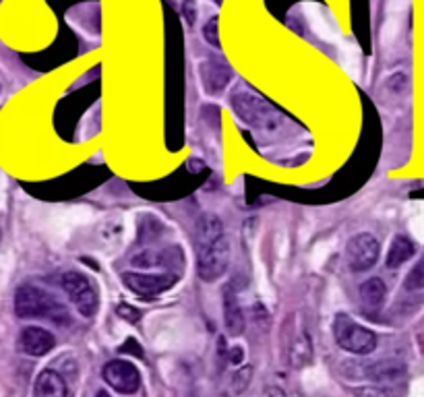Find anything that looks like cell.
<instances>
[{"label": "cell", "mask_w": 424, "mask_h": 397, "mask_svg": "<svg viewBox=\"0 0 424 397\" xmlns=\"http://www.w3.org/2000/svg\"><path fill=\"white\" fill-rule=\"evenodd\" d=\"M230 259V245L222 222L213 213H205L197 222V271L205 281L220 279Z\"/></svg>", "instance_id": "6da1fadb"}, {"label": "cell", "mask_w": 424, "mask_h": 397, "mask_svg": "<svg viewBox=\"0 0 424 397\" xmlns=\"http://www.w3.org/2000/svg\"><path fill=\"white\" fill-rule=\"evenodd\" d=\"M15 312L19 319H48L54 325H69L71 317L64 304H60L50 292L25 283L15 292Z\"/></svg>", "instance_id": "7a4b0ae2"}, {"label": "cell", "mask_w": 424, "mask_h": 397, "mask_svg": "<svg viewBox=\"0 0 424 397\" xmlns=\"http://www.w3.org/2000/svg\"><path fill=\"white\" fill-rule=\"evenodd\" d=\"M230 104L236 112V116L259 131H274L282 125V114L259 94H255L249 87H238L230 96Z\"/></svg>", "instance_id": "3957f363"}, {"label": "cell", "mask_w": 424, "mask_h": 397, "mask_svg": "<svg viewBox=\"0 0 424 397\" xmlns=\"http://www.w3.org/2000/svg\"><path fill=\"white\" fill-rule=\"evenodd\" d=\"M333 335H335V342L342 350L356 354V356H366V354L375 352V348H377V335L369 327L356 323L346 312H339L335 317Z\"/></svg>", "instance_id": "277c9868"}, {"label": "cell", "mask_w": 424, "mask_h": 397, "mask_svg": "<svg viewBox=\"0 0 424 397\" xmlns=\"http://www.w3.org/2000/svg\"><path fill=\"white\" fill-rule=\"evenodd\" d=\"M60 285L81 317L91 319L98 312V308H100L98 288L94 285V281L87 275H83L79 271H69L60 277Z\"/></svg>", "instance_id": "5b68a950"}, {"label": "cell", "mask_w": 424, "mask_h": 397, "mask_svg": "<svg viewBox=\"0 0 424 397\" xmlns=\"http://www.w3.org/2000/svg\"><path fill=\"white\" fill-rule=\"evenodd\" d=\"M176 281L178 277L172 273H135V271L123 273V283L135 296H139L141 300H147V302L157 300V296L174 288Z\"/></svg>", "instance_id": "8992f818"}, {"label": "cell", "mask_w": 424, "mask_h": 397, "mask_svg": "<svg viewBox=\"0 0 424 397\" xmlns=\"http://www.w3.org/2000/svg\"><path fill=\"white\" fill-rule=\"evenodd\" d=\"M381 245L373 234H356L346 245V261L348 267L356 273L373 269L379 261Z\"/></svg>", "instance_id": "52a82bcc"}, {"label": "cell", "mask_w": 424, "mask_h": 397, "mask_svg": "<svg viewBox=\"0 0 424 397\" xmlns=\"http://www.w3.org/2000/svg\"><path fill=\"white\" fill-rule=\"evenodd\" d=\"M104 381L123 396H133L141 387V373L131 360H110L104 371Z\"/></svg>", "instance_id": "ba28073f"}, {"label": "cell", "mask_w": 424, "mask_h": 397, "mask_svg": "<svg viewBox=\"0 0 424 397\" xmlns=\"http://www.w3.org/2000/svg\"><path fill=\"white\" fill-rule=\"evenodd\" d=\"M406 364L402 360H379L360 367V375L379 385H398L406 379Z\"/></svg>", "instance_id": "9c48e42d"}, {"label": "cell", "mask_w": 424, "mask_h": 397, "mask_svg": "<svg viewBox=\"0 0 424 397\" xmlns=\"http://www.w3.org/2000/svg\"><path fill=\"white\" fill-rule=\"evenodd\" d=\"M56 346V337L46 331L44 327H35V325H29L21 331L19 335V348L21 352H25L27 356H33V358H39V356H46L48 352H52Z\"/></svg>", "instance_id": "30bf717a"}, {"label": "cell", "mask_w": 424, "mask_h": 397, "mask_svg": "<svg viewBox=\"0 0 424 397\" xmlns=\"http://www.w3.org/2000/svg\"><path fill=\"white\" fill-rule=\"evenodd\" d=\"M310 362H312V339L306 333V329L298 323L296 329H292V337L288 344V364L292 369H304Z\"/></svg>", "instance_id": "8fae6325"}, {"label": "cell", "mask_w": 424, "mask_h": 397, "mask_svg": "<svg viewBox=\"0 0 424 397\" xmlns=\"http://www.w3.org/2000/svg\"><path fill=\"white\" fill-rule=\"evenodd\" d=\"M224 323H226V331L230 337H238L245 331V312L240 308L238 296L232 290V285H228L224 290Z\"/></svg>", "instance_id": "7c38bea8"}, {"label": "cell", "mask_w": 424, "mask_h": 397, "mask_svg": "<svg viewBox=\"0 0 424 397\" xmlns=\"http://www.w3.org/2000/svg\"><path fill=\"white\" fill-rule=\"evenodd\" d=\"M230 67L222 60H207L201 64V77H203V83H205V89L207 94H218L222 91L228 81H230Z\"/></svg>", "instance_id": "4fadbf2b"}, {"label": "cell", "mask_w": 424, "mask_h": 397, "mask_svg": "<svg viewBox=\"0 0 424 397\" xmlns=\"http://www.w3.org/2000/svg\"><path fill=\"white\" fill-rule=\"evenodd\" d=\"M33 394L35 397H69V387L62 375L52 369H46L39 373Z\"/></svg>", "instance_id": "5bb4252c"}, {"label": "cell", "mask_w": 424, "mask_h": 397, "mask_svg": "<svg viewBox=\"0 0 424 397\" xmlns=\"http://www.w3.org/2000/svg\"><path fill=\"white\" fill-rule=\"evenodd\" d=\"M414 255H416V245L408 236L398 234L391 240V247H389V253H387V267L398 269L404 263H408Z\"/></svg>", "instance_id": "9a60e30c"}, {"label": "cell", "mask_w": 424, "mask_h": 397, "mask_svg": "<svg viewBox=\"0 0 424 397\" xmlns=\"http://www.w3.org/2000/svg\"><path fill=\"white\" fill-rule=\"evenodd\" d=\"M387 285L381 277H371L360 285V300L366 308H379L385 302Z\"/></svg>", "instance_id": "2e32d148"}, {"label": "cell", "mask_w": 424, "mask_h": 397, "mask_svg": "<svg viewBox=\"0 0 424 397\" xmlns=\"http://www.w3.org/2000/svg\"><path fill=\"white\" fill-rule=\"evenodd\" d=\"M251 381H253V367H251V364L240 367V369L232 375V379H230V383H228V396L240 397L249 389Z\"/></svg>", "instance_id": "e0dca14e"}, {"label": "cell", "mask_w": 424, "mask_h": 397, "mask_svg": "<svg viewBox=\"0 0 424 397\" xmlns=\"http://www.w3.org/2000/svg\"><path fill=\"white\" fill-rule=\"evenodd\" d=\"M404 288L408 292H421V290H424V255L418 259V263L410 269V273L406 275Z\"/></svg>", "instance_id": "ac0fdd59"}, {"label": "cell", "mask_w": 424, "mask_h": 397, "mask_svg": "<svg viewBox=\"0 0 424 397\" xmlns=\"http://www.w3.org/2000/svg\"><path fill=\"white\" fill-rule=\"evenodd\" d=\"M356 397H398L396 391H391L389 387L383 385H364V387H356L354 389Z\"/></svg>", "instance_id": "d6986e66"}, {"label": "cell", "mask_w": 424, "mask_h": 397, "mask_svg": "<svg viewBox=\"0 0 424 397\" xmlns=\"http://www.w3.org/2000/svg\"><path fill=\"white\" fill-rule=\"evenodd\" d=\"M218 27H220V21H218V17H211L207 23H205V27H203V37H205V42L209 44V46H213V48H222V44H220V33H218Z\"/></svg>", "instance_id": "ffe728a7"}, {"label": "cell", "mask_w": 424, "mask_h": 397, "mask_svg": "<svg viewBox=\"0 0 424 397\" xmlns=\"http://www.w3.org/2000/svg\"><path fill=\"white\" fill-rule=\"evenodd\" d=\"M116 312H118V317H121L123 321H129V323H139V321H141V310H137L135 306L121 304Z\"/></svg>", "instance_id": "44dd1931"}, {"label": "cell", "mask_w": 424, "mask_h": 397, "mask_svg": "<svg viewBox=\"0 0 424 397\" xmlns=\"http://www.w3.org/2000/svg\"><path fill=\"white\" fill-rule=\"evenodd\" d=\"M182 10H184L186 23H188V25H195V21H197V6H195V0H184Z\"/></svg>", "instance_id": "7402d4cb"}, {"label": "cell", "mask_w": 424, "mask_h": 397, "mask_svg": "<svg viewBox=\"0 0 424 397\" xmlns=\"http://www.w3.org/2000/svg\"><path fill=\"white\" fill-rule=\"evenodd\" d=\"M228 362L230 364H242L245 362V348L242 346H234L228 352Z\"/></svg>", "instance_id": "603a6c76"}, {"label": "cell", "mask_w": 424, "mask_h": 397, "mask_svg": "<svg viewBox=\"0 0 424 397\" xmlns=\"http://www.w3.org/2000/svg\"><path fill=\"white\" fill-rule=\"evenodd\" d=\"M121 352H123V354H127V352H133V354H137V356H143V352L139 350V344H137L135 339H129V342H125V344H123V348H121Z\"/></svg>", "instance_id": "cb8c5ba5"}, {"label": "cell", "mask_w": 424, "mask_h": 397, "mask_svg": "<svg viewBox=\"0 0 424 397\" xmlns=\"http://www.w3.org/2000/svg\"><path fill=\"white\" fill-rule=\"evenodd\" d=\"M267 397H285V391L278 385H270L267 387Z\"/></svg>", "instance_id": "d4e9b609"}, {"label": "cell", "mask_w": 424, "mask_h": 397, "mask_svg": "<svg viewBox=\"0 0 424 397\" xmlns=\"http://www.w3.org/2000/svg\"><path fill=\"white\" fill-rule=\"evenodd\" d=\"M96 397H112V396H110L108 391H104V389H102V391H98V396Z\"/></svg>", "instance_id": "484cf974"}]
</instances>
